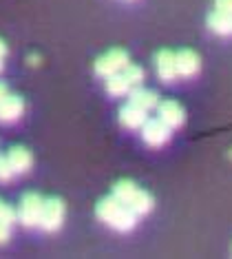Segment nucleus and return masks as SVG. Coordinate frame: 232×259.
I'll return each instance as SVG.
<instances>
[{
    "mask_svg": "<svg viewBox=\"0 0 232 259\" xmlns=\"http://www.w3.org/2000/svg\"><path fill=\"white\" fill-rule=\"evenodd\" d=\"M95 213H98L100 222H104L106 226H111L113 231H120V233L133 231V228L137 226V220H140V215L135 213L133 208H128V206L124 204L120 197L113 195V193L109 197L100 199Z\"/></svg>",
    "mask_w": 232,
    "mask_h": 259,
    "instance_id": "f257e3e1",
    "label": "nucleus"
},
{
    "mask_svg": "<svg viewBox=\"0 0 232 259\" xmlns=\"http://www.w3.org/2000/svg\"><path fill=\"white\" fill-rule=\"evenodd\" d=\"M113 195L120 197L124 204L128 206V208H133L135 213H137L140 217L148 215L153 210V195L148 191H144V188H140L135 182L130 180H120L113 184Z\"/></svg>",
    "mask_w": 232,
    "mask_h": 259,
    "instance_id": "f03ea898",
    "label": "nucleus"
},
{
    "mask_svg": "<svg viewBox=\"0 0 232 259\" xmlns=\"http://www.w3.org/2000/svg\"><path fill=\"white\" fill-rule=\"evenodd\" d=\"M142 82H144V69H142L140 64L130 62L120 73L106 78V91H109V96H113V98H124L133 89L142 87Z\"/></svg>",
    "mask_w": 232,
    "mask_h": 259,
    "instance_id": "7ed1b4c3",
    "label": "nucleus"
},
{
    "mask_svg": "<svg viewBox=\"0 0 232 259\" xmlns=\"http://www.w3.org/2000/svg\"><path fill=\"white\" fill-rule=\"evenodd\" d=\"M44 208V197L40 193H25L18 204V222L25 228H38Z\"/></svg>",
    "mask_w": 232,
    "mask_h": 259,
    "instance_id": "20e7f679",
    "label": "nucleus"
},
{
    "mask_svg": "<svg viewBox=\"0 0 232 259\" xmlns=\"http://www.w3.org/2000/svg\"><path fill=\"white\" fill-rule=\"evenodd\" d=\"M130 64V58H128V51H124V49H111V51H106V54H102L95 60L93 64V69H95V73L100 75V78H111V75H115V73H120L122 69H126Z\"/></svg>",
    "mask_w": 232,
    "mask_h": 259,
    "instance_id": "39448f33",
    "label": "nucleus"
},
{
    "mask_svg": "<svg viewBox=\"0 0 232 259\" xmlns=\"http://www.w3.org/2000/svg\"><path fill=\"white\" fill-rule=\"evenodd\" d=\"M64 215H67V208H64V202L60 197L44 199V208H42V217H40L38 228H42L44 233L60 231V226L64 224Z\"/></svg>",
    "mask_w": 232,
    "mask_h": 259,
    "instance_id": "423d86ee",
    "label": "nucleus"
},
{
    "mask_svg": "<svg viewBox=\"0 0 232 259\" xmlns=\"http://www.w3.org/2000/svg\"><path fill=\"white\" fill-rule=\"evenodd\" d=\"M140 131H142V140H144L148 146H153V149L164 146L170 140V135H172V128L166 124L162 117H148L146 124L142 126Z\"/></svg>",
    "mask_w": 232,
    "mask_h": 259,
    "instance_id": "0eeeda50",
    "label": "nucleus"
},
{
    "mask_svg": "<svg viewBox=\"0 0 232 259\" xmlns=\"http://www.w3.org/2000/svg\"><path fill=\"white\" fill-rule=\"evenodd\" d=\"M155 71H157L162 82H175L177 78H179V73H177L175 54L168 51V49L157 51V54H155Z\"/></svg>",
    "mask_w": 232,
    "mask_h": 259,
    "instance_id": "6e6552de",
    "label": "nucleus"
},
{
    "mask_svg": "<svg viewBox=\"0 0 232 259\" xmlns=\"http://www.w3.org/2000/svg\"><path fill=\"white\" fill-rule=\"evenodd\" d=\"M155 111H157V117H162L170 128H179L183 124V120H186V111L175 100H162Z\"/></svg>",
    "mask_w": 232,
    "mask_h": 259,
    "instance_id": "1a4fd4ad",
    "label": "nucleus"
},
{
    "mask_svg": "<svg viewBox=\"0 0 232 259\" xmlns=\"http://www.w3.org/2000/svg\"><path fill=\"white\" fill-rule=\"evenodd\" d=\"M25 113V102L20 96H5L0 100V124H14Z\"/></svg>",
    "mask_w": 232,
    "mask_h": 259,
    "instance_id": "9d476101",
    "label": "nucleus"
},
{
    "mask_svg": "<svg viewBox=\"0 0 232 259\" xmlns=\"http://www.w3.org/2000/svg\"><path fill=\"white\" fill-rule=\"evenodd\" d=\"M146 120H148V111L140 109L137 104H133V102H126L120 109V124L124 128L137 131V128H142V126L146 124Z\"/></svg>",
    "mask_w": 232,
    "mask_h": 259,
    "instance_id": "9b49d317",
    "label": "nucleus"
},
{
    "mask_svg": "<svg viewBox=\"0 0 232 259\" xmlns=\"http://www.w3.org/2000/svg\"><path fill=\"white\" fill-rule=\"evenodd\" d=\"M175 60H177V73H179V78H193V75H197L199 69H201V60L193 49L177 51Z\"/></svg>",
    "mask_w": 232,
    "mask_h": 259,
    "instance_id": "f8f14e48",
    "label": "nucleus"
},
{
    "mask_svg": "<svg viewBox=\"0 0 232 259\" xmlns=\"http://www.w3.org/2000/svg\"><path fill=\"white\" fill-rule=\"evenodd\" d=\"M128 102H133V104H137L140 109H144V111H148V113H151V111H155L157 109V104L162 102V100H159V96L157 93H155L153 89H146V87H137V89H133L128 93Z\"/></svg>",
    "mask_w": 232,
    "mask_h": 259,
    "instance_id": "ddd939ff",
    "label": "nucleus"
},
{
    "mask_svg": "<svg viewBox=\"0 0 232 259\" xmlns=\"http://www.w3.org/2000/svg\"><path fill=\"white\" fill-rule=\"evenodd\" d=\"M7 157H9L11 166H14V170H16V175H25L33 166V155L25 149V146H11Z\"/></svg>",
    "mask_w": 232,
    "mask_h": 259,
    "instance_id": "4468645a",
    "label": "nucleus"
},
{
    "mask_svg": "<svg viewBox=\"0 0 232 259\" xmlns=\"http://www.w3.org/2000/svg\"><path fill=\"white\" fill-rule=\"evenodd\" d=\"M208 27L217 36H232V14L221 9H215L208 16Z\"/></svg>",
    "mask_w": 232,
    "mask_h": 259,
    "instance_id": "2eb2a0df",
    "label": "nucleus"
},
{
    "mask_svg": "<svg viewBox=\"0 0 232 259\" xmlns=\"http://www.w3.org/2000/svg\"><path fill=\"white\" fill-rule=\"evenodd\" d=\"M0 222L9 224V226H14L18 222V210L11 204L5 202V199H0Z\"/></svg>",
    "mask_w": 232,
    "mask_h": 259,
    "instance_id": "dca6fc26",
    "label": "nucleus"
},
{
    "mask_svg": "<svg viewBox=\"0 0 232 259\" xmlns=\"http://www.w3.org/2000/svg\"><path fill=\"white\" fill-rule=\"evenodd\" d=\"M14 175H16V170H14V166H11L9 157L7 155H0V184H7V182H11V180H14Z\"/></svg>",
    "mask_w": 232,
    "mask_h": 259,
    "instance_id": "f3484780",
    "label": "nucleus"
},
{
    "mask_svg": "<svg viewBox=\"0 0 232 259\" xmlns=\"http://www.w3.org/2000/svg\"><path fill=\"white\" fill-rule=\"evenodd\" d=\"M9 237H11V226L9 224H5V222H0V246L7 244Z\"/></svg>",
    "mask_w": 232,
    "mask_h": 259,
    "instance_id": "a211bd4d",
    "label": "nucleus"
},
{
    "mask_svg": "<svg viewBox=\"0 0 232 259\" xmlns=\"http://www.w3.org/2000/svg\"><path fill=\"white\" fill-rule=\"evenodd\" d=\"M215 9H221V11L232 14V0H215Z\"/></svg>",
    "mask_w": 232,
    "mask_h": 259,
    "instance_id": "6ab92c4d",
    "label": "nucleus"
},
{
    "mask_svg": "<svg viewBox=\"0 0 232 259\" xmlns=\"http://www.w3.org/2000/svg\"><path fill=\"white\" fill-rule=\"evenodd\" d=\"M7 45H5V40H0V60H5V58H7Z\"/></svg>",
    "mask_w": 232,
    "mask_h": 259,
    "instance_id": "aec40b11",
    "label": "nucleus"
},
{
    "mask_svg": "<svg viewBox=\"0 0 232 259\" xmlns=\"http://www.w3.org/2000/svg\"><path fill=\"white\" fill-rule=\"evenodd\" d=\"M5 96H9V87L5 84V82H0V100H3Z\"/></svg>",
    "mask_w": 232,
    "mask_h": 259,
    "instance_id": "412c9836",
    "label": "nucleus"
},
{
    "mask_svg": "<svg viewBox=\"0 0 232 259\" xmlns=\"http://www.w3.org/2000/svg\"><path fill=\"white\" fill-rule=\"evenodd\" d=\"M29 64H38V56H29Z\"/></svg>",
    "mask_w": 232,
    "mask_h": 259,
    "instance_id": "4be33fe9",
    "label": "nucleus"
},
{
    "mask_svg": "<svg viewBox=\"0 0 232 259\" xmlns=\"http://www.w3.org/2000/svg\"><path fill=\"white\" fill-rule=\"evenodd\" d=\"M3 69H5V60H0V71H3Z\"/></svg>",
    "mask_w": 232,
    "mask_h": 259,
    "instance_id": "5701e85b",
    "label": "nucleus"
}]
</instances>
